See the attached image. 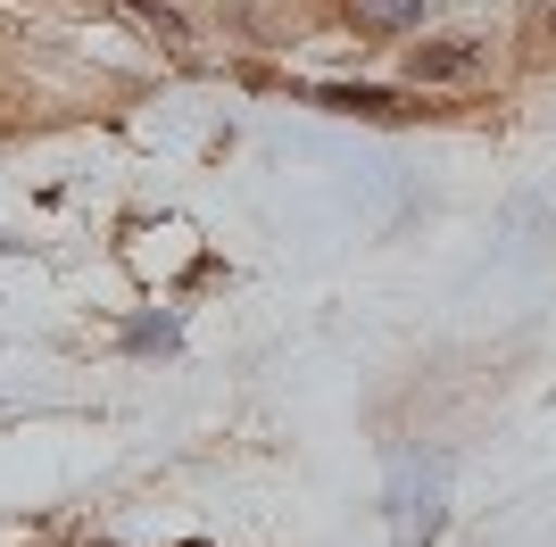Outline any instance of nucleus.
I'll return each mask as SVG.
<instances>
[{
    "mask_svg": "<svg viewBox=\"0 0 556 547\" xmlns=\"http://www.w3.org/2000/svg\"><path fill=\"white\" fill-rule=\"evenodd\" d=\"M416 84H465V75H482V42H441V50H416L407 59Z\"/></svg>",
    "mask_w": 556,
    "mask_h": 547,
    "instance_id": "f257e3e1",
    "label": "nucleus"
},
{
    "mask_svg": "<svg viewBox=\"0 0 556 547\" xmlns=\"http://www.w3.org/2000/svg\"><path fill=\"white\" fill-rule=\"evenodd\" d=\"M432 531H441V489L424 473V489H399V547H424Z\"/></svg>",
    "mask_w": 556,
    "mask_h": 547,
    "instance_id": "f03ea898",
    "label": "nucleus"
},
{
    "mask_svg": "<svg viewBox=\"0 0 556 547\" xmlns=\"http://www.w3.org/2000/svg\"><path fill=\"white\" fill-rule=\"evenodd\" d=\"M424 17V0H349V25L357 34H407Z\"/></svg>",
    "mask_w": 556,
    "mask_h": 547,
    "instance_id": "7ed1b4c3",
    "label": "nucleus"
},
{
    "mask_svg": "<svg viewBox=\"0 0 556 547\" xmlns=\"http://www.w3.org/2000/svg\"><path fill=\"white\" fill-rule=\"evenodd\" d=\"M116 9H134V17L150 25V34H159L166 50H184V17H175V9H166V0H116Z\"/></svg>",
    "mask_w": 556,
    "mask_h": 547,
    "instance_id": "20e7f679",
    "label": "nucleus"
}]
</instances>
